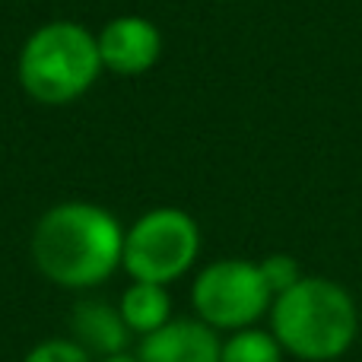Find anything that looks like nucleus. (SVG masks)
<instances>
[{
    "label": "nucleus",
    "instance_id": "nucleus-7",
    "mask_svg": "<svg viewBox=\"0 0 362 362\" xmlns=\"http://www.w3.org/2000/svg\"><path fill=\"white\" fill-rule=\"evenodd\" d=\"M223 344L204 321H169L140 340V362H219Z\"/></svg>",
    "mask_w": 362,
    "mask_h": 362
},
{
    "label": "nucleus",
    "instance_id": "nucleus-2",
    "mask_svg": "<svg viewBox=\"0 0 362 362\" xmlns=\"http://www.w3.org/2000/svg\"><path fill=\"white\" fill-rule=\"evenodd\" d=\"M270 321L276 344L305 362L344 356L359 331L353 296L325 276H302L293 289L276 296Z\"/></svg>",
    "mask_w": 362,
    "mask_h": 362
},
{
    "label": "nucleus",
    "instance_id": "nucleus-11",
    "mask_svg": "<svg viewBox=\"0 0 362 362\" xmlns=\"http://www.w3.org/2000/svg\"><path fill=\"white\" fill-rule=\"evenodd\" d=\"M261 274H264V283H267V289L274 296L286 293V289H293L296 283L302 280L299 264H296V257H289V255L264 257V261H261Z\"/></svg>",
    "mask_w": 362,
    "mask_h": 362
},
{
    "label": "nucleus",
    "instance_id": "nucleus-8",
    "mask_svg": "<svg viewBox=\"0 0 362 362\" xmlns=\"http://www.w3.org/2000/svg\"><path fill=\"white\" fill-rule=\"evenodd\" d=\"M70 325H74L76 344L86 353H102V356L124 353L127 325L118 308L105 305V302H80V305L74 308Z\"/></svg>",
    "mask_w": 362,
    "mask_h": 362
},
{
    "label": "nucleus",
    "instance_id": "nucleus-4",
    "mask_svg": "<svg viewBox=\"0 0 362 362\" xmlns=\"http://www.w3.org/2000/svg\"><path fill=\"white\" fill-rule=\"evenodd\" d=\"M200 251V229L185 210L159 206L150 210L124 235V270L134 283H165L187 274Z\"/></svg>",
    "mask_w": 362,
    "mask_h": 362
},
{
    "label": "nucleus",
    "instance_id": "nucleus-3",
    "mask_svg": "<svg viewBox=\"0 0 362 362\" xmlns=\"http://www.w3.org/2000/svg\"><path fill=\"white\" fill-rule=\"evenodd\" d=\"M102 70L99 42L80 23H45L19 51V83L42 105H67L80 99Z\"/></svg>",
    "mask_w": 362,
    "mask_h": 362
},
{
    "label": "nucleus",
    "instance_id": "nucleus-5",
    "mask_svg": "<svg viewBox=\"0 0 362 362\" xmlns=\"http://www.w3.org/2000/svg\"><path fill=\"white\" fill-rule=\"evenodd\" d=\"M270 299L274 293L264 283L261 264L238 261V257L204 267L191 289V302L200 321L210 327H229V331L251 327L267 312Z\"/></svg>",
    "mask_w": 362,
    "mask_h": 362
},
{
    "label": "nucleus",
    "instance_id": "nucleus-6",
    "mask_svg": "<svg viewBox=\"0 0 362 362\" xmlns=\"http://www.w3.org/2000/svg\"><path fill=\"white\" fill-rule=\"evenodd\" d=\"M102 67L121 76H140L163 54V35L146 16H115L95 35Z\"/></svg>",
    "mask_w": 362,
    "mask_h": 362
},
{
    "label": "nucleus",
    "instance_id": "nucleus-1",
    "mask_svg": "<svg viewBox=\"0 0 362 362\" xmlns=\"http://www.w3.org/2000/svg\"><path fill=\"white\" fill-rule=\"evenodd\" d=\"M32 257L51 283L89 289L118 270L124 257V232L108 210L86 200H67L51 206L35 223Z\"/></svg>",
    "mask_w": 362,
    "mask_h": 362
},
{
    "label": "nucleus",
    "instance_id": "nucleus-13",
    "mask_svg": "<svg viewBox=\"0 0 362 362\" xmlns=\"http://www.w3.org/2000/svg\"><path fill=\"white\" fill-rule=\"evenodd\" d=\"M102 362H140V359L131 356V353H115V356H105Z\"/></svg>",
    "mask_w": 362,
    "mask_h": 362
},
{
    "label": "nucleus",
    "instance_id": "nucleus-10",
    "mask_svg": "<svg viewBox=\"0 0 362 362\" xmlns=\"http://www.w3.org/2000/svg\"><path fill=\"white\" fill-rule=\"evenodd\" d=\"M219 362H283V346L276 344L274 334L245 327L223 344Z\"/></svg>",
    "mask_w": 362,
    "mask_h": 362
},
{
    "label": "nucleus",
    "instance_id": "nucleus-9",
    "mask_svg": "<svg viewBox=\"0 0 362 362\" xmlns=\"http://www.w3.org/2000/svg\"><path fill=\"white\" fill-rule=\"evenodd\" d=\"M121 318H124L127 331L134 334H153L159 331L163 325H169V315H172V299L165 293V286L159 283H134L131 289L124 293L118 305Z\"/></svg>",
    "mask_w": 362,
    "mask_h": 362
},
{
    "label": "nucleus",
    "instance_id": "nucleus-12",
    "mask_svg": "<svg viewBox=\"0 0 362 362\" xmlns=\"http://www.w3.org/2000/svg\"><path fill=\"white\" fill-rule=\"evenodd\" d=\"M23 362H93L76 340H45Z\"/></svg>",
    "mask_w": 362,
    "mask_h": 362
}]
</instances>
